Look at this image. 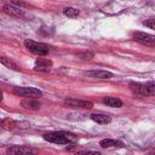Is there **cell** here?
<instances>
[{
  "mask_svg": "<svg viewBox=\"0 0 155 155\" xmlns=\"http://www.w3.org/2000/svg\"><path fill=\"white\" fill-rule=\"evenodd\" d=\"M42 137H44L45 140H47L50 143H54V144H69V143L76 142V139H78L74 133L65 132V131L47 132Z\"/></svg>",
  "mask_w": 155,
  "mask_h": 155,
  "instance_id": "obj_1",
  "label": "cell"
},
{
  "mask_svg": "<svg viewBox=\"0 0 155 155\" xmlns=\"http://www.w3.org/2000/svg\"><path fill=\"white\" fill-rule=\"evenodd\" d=\"M24 46L34 54L36 56H45L48 53V46L41 42H36L33 40H25L24 41Z\"/></svg>",
  "mask_w": 155,
  "mask_h": 155,
  "instance_id": "obj_3",
  "label": "cell"
},
{
  "mask_svg": "<svg viewBox=\"0 0 155 155\" xmlns=\"http://www.w3.org/2000/svg\"><path fill=\"white\" fill-rule=\"evenodd\" d=\"M52 67V62L50 59H46V58H39L35 61V65H34V69L35 70H39V71H48Z\"/></svg>",
  "mask_w": 155,
  "mask_h": 155,
  "instance_id": "obj_9",
  "label": "cell"
},
{
  "mask_svg": "<svg viewBox=\"0 0 155 155\" xmlns=\"http://www.w3.org/2000/svg\"><path fill=\"white\" fill-rule=\"evenodd\" d=\"M130 88L131 91L139 97H144V96H153L155 93V84L153 81L142 85V84H137V82H131L130 84Z\"/></svg>",
  "mask_w": 155,
  "mask_h": 155,
  "instance_id": "obj_2",
  "label": "cell"
},
{
  "mask_svg": "<svg viewBox=\"0 0 155 155\" xmlns=\"http://www.w3.org/2000/svg\"><path fill=\"white\" fill-rule=\"evenodd\" d=\"M63 13L67 16V17H70V18H74V17H78L80 15L79 10L74 8V7H65L63 10Z\"/></svg>",
  "mask_w": 155,
  "mask_h": 155,
  "instance_id": "obj_16",
  "label": "cell"
},
{
  "mask_svg": "<svg viewBox=\"0 0 155 155\" xmlns=\"http://www.w3.org/2000/svg\"><path fill=\"white\" fill-rule=\"evenodd\" d=\"M99 145H101L102 148H111V147H124V143L120 142V140L105 138V139H102V140L99 142Z\"/></svg>",
  "mask_w": 155,
  "mask_h": 155,
  "instance_id": "obj_12",
  "label": "cell"
},
{
  "mask_svg": "<svg viewBox=\"0 0 155 155\" xmlns=\"http://www.w3.org/2000/svg\"><path fill=\"white\" fill-rule=\"evenodd\" d=\"M7 154H29V153H33L31 149L29 148H25V147H19V145H13L11 148H8L6 150Z\"/></svg>",
  "mask_w": 155,
  "mask_h": 155,
  "instance_id": "obj_13",
  "label": "cell"
},
{
  "mask_svg": "<svg viewBox=\"0 0 155 155\" xmlns=\"http://www.w3.org/2000/svg\"><path fill=\"white\" fill-rule=\"evenodd\" d=\"M92 56H93L92 53H85V54H80L79 57H80V58H82V59H90Z\"/></svg>",
  "mask_w": 155,
  "mask_h": 155,
  "instance_id": "obj_18",
  "label": "cell"
},
{
  "mask_svg": "<svg viewBox=\"0 0 155 155\" xmlns=\"http://www.w3.org/2000/svg\"><path fill=\"white\" fill-rule=\"evenodd\" d=\"M91 119L94 122L101 124V125H107V124L111 122V117L109 115H105V114H92Z\"/></svg>",
  "mask_w": 155,
  "mask_h": 155,
  "instance_id": "obj_11",
  "label": "cell"
},
{
  "mask_svg": "<svg viewBox=\"0 0 155 155\" xmlns=\"http://www.w3.org/2000/svg\"><path fill=\"white\" fill-rule=\"evenodd\" d=\"M144 24L147 25V27H149L150 29H155V18H149L148 21H145L144 22Z\"/></svg>",
  "mask_w": 155,
  "mask_h": 155,
  "instance_id": "obj_17",
  "label": "cell"
},
{
  "mask_svg": "<svg viewBox=\"0 0 155 155\" xmlns=\"http://www.w3.org/2000/svg\"><path fill=\"white\" fill-rule=\"evenodd\" d=\"M1 101H2V92L0 91V102H1Z\"/></svg>",
  "mask_w": 155,
  "mask_h": 155,
  "instance_id": "obj_19",
  "label": "cell"
},
{
  "mask_svg": "<svg viewBox=\"0 0 155 155\" xmlns=\"http://www.w3.org/2000/svg\"><path fill=\"white\" fill-rule=\"evenodd\" d=\"M103 103L107 104L108 107H113V108H121L124 105L122 101L119 98H115V97H107L103 99Z\"/></svg>",
  "mask_w": 155,
  "mask_h": 155,
  "instance_id": "obj_14",
  "label": "cell"
},
{
  "mask_svg": "<svg viewBox=\"0 0 155 155\" xmlns=\"http://www.w3.org/2000/svg\"><path fill=\"white\" fill-rule=\"evenodd\" d=\"M2 11L6 15L12 16V17H17V18H19V17H22L24 15V12H23L22 8L17 7V6H13V5H8V4H6V5L2 6Z\"/></svg>",
  "mask_w": 155,
  "mask_h": 155,
  "instance_id": "obj_8",
  "label": "cell"
},
{
  "mask_svg": "<svg viewBox=\"0 0 155 155\" xmlns=\"http://www.w3.org/2000/svg\"><path fill=\"white\" fill-rule=\"evenodd\" d=\"M133 40H136L137 42H140L143 45H149L153 46L155 44V36L148 33H143V31H136L133 33Z\"/></svg>",
  "mask_w": 155,
  "mask_h": 155,
  "instance_id": "obj_5",
  "label": "cell"
},
{
  "mask_svg": "<svg viewBox=\"0 0 155 155\" xmlns=\"http://www.w3.org/2000/svg\"><path fill=\"white\" fill-rule=\"evenodd\" d=\"M12 92L16 96L27 97V98H36V97L42 96V92L39 88H35V87H15Z\"/></svg>",
  "mask_w": 155,
  "mask_h": 155,
  "instance_id": "obj_4",
  "label": "cell"
},
{
  "mask_svg": "<svg viewBox=\"0 0 155 155\" xmlns=\"http://www.w3.org/2000/svg\"><path fill=\"white\" fill-rule=\"evenodd\" d=\"M0 63L4 64L5 67L10 68V69H13V70H18L19 69V67L15 62H12V61H10L8 58H5V57H0Z\"/></svg>",
  "mask_w": 155,
  "mask_h": 155,
  "instance_id": "obj_15",
  "label": "cell"
},
{
  "mask_svg": "<svg viewBox=\"0 0 155 155\" xmlns=\"http://www.w3.org/2000/svg\"><path fill=\"white\" fill-rule=\"evenodd\" d=\"M65 105L70 108H84V109H91L93 108V103L90 101H81V99H74V98H67L64 101Z\"/></svg>",
  "mask_w": 155,
  "mask_h": 155,
  "instance_id": "obj_6",
  "label": "cell"
},
{
  "mask_svg": "<svg viewBox=\"0 0 155 155\" xmlns=\"http://www.w3.org/2000/svg\"><path fill=\"white\" fill-rule=\"evenodd\" d=\"M22 107L29 110H38L40 108V103L38 101H35L34 98H25L22 101Z\"/></svg>",
  "mask_w": 155,
  "mask_h": 155,
  "instance_id": "obj_10",
  "label": "cell"
},
{
  "mask_svg": "<svg viewBox=\"0 0 155 155\" xmlns=\"http://www.w3.org/2000/svg\"><path fill=\"white\" fill-rule=\"evenodd\" d=\"M84 75L90 76V78H94V79H110V78H113V74L110 71H107V70H87V71H84Z\"/></svg>",
  "mask_w": 155,
  "mask_h": 155,
  "instance_id": "obj_7",
  "label": "cell"
}]
</instances>
